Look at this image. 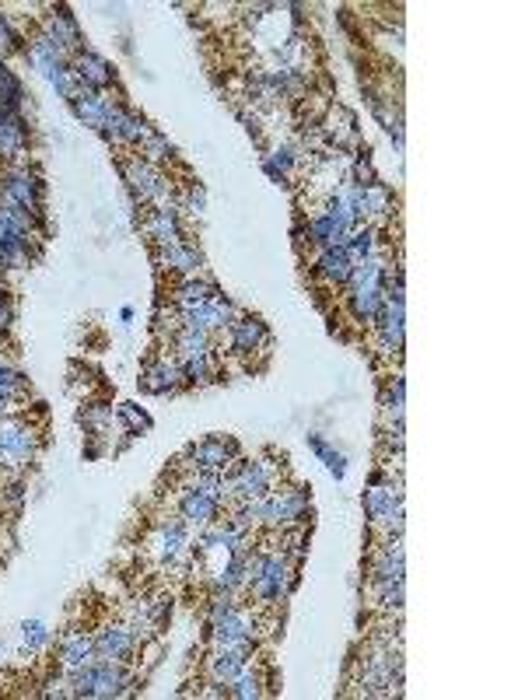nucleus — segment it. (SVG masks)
I'll return each instance as SVG.
<instances>
[{
	"label": "nucleus",
	"mask_w": 525,
	"mask_h": 700,
	"mask_svg": "<svg viewBox=\"0 0 525 700\" xmlns=\"http://www.w3.org/2000/svg\"><path fill=\"white\" fill-rule=\"evenodd\" d=\"M67 683L74 697L105 700V697H126L130 693V669L123 662H109V658H91V662L67 669Z\"/></svg>",
	"instance_id": "nucleus-1"
},
{
	"label": "nucleus",
	"mask_w": 525,
	"mask_h": 700,
	"mask_svg": "<svg viewBox=\"0 0 525 700\" xmlns=\"http://www.w3.org/2000/svg\"><path fill=\"white\" fill-rule=\"evenodd\" d=\"M42 445V431L25 417V413H4L0 417V466L25 469L35 462Z\"/></svg>",
	"instance_id": "nucleus-2"
},
{
	"label": "nucleus",
	"mask_w": 525,
	"mask_h": 700,
	"mask_svg": "<svg viewBox=\"0 0 525 700\" xmlns=\"http://www.w3.org/2000/svg\"><path fill=\"white\" fill-rule=\"evenodd\" d=\"M123 179L126 189H130L133 203L140 207H161V203H175V186L158 165H151L147 158L133 154V158L123 161Z\"/></svg>",
	"instance_id": "nucleus-3"
},
{
	"label": "nucleus",
	"mask_w": 525,
	"mask_h": 700,
	"mask_svg": "<svg viewBox=\"0 0 525 700\" xmlns=\"http://www.w3.org/2000/svg\"><path fill=\"white\" fill-rule=\"evenodd\" d=\"M0 200L14 203V207L28 210V214L42 217V200H46V186H42V175L35 168H28L25 161H14V165L0 168Z\"/></svg>",
	"instance_id": "nucleus-4"
},
{
	"label": "nucleus",
	"mask_w": 525,
	"mask_h": 700,
	"mask_svg": "<svg viewBox=\"0 0 525 700\" xmlns=\"http://www.w3.org/2000/svg\"><path fill=\"white\" fill-rule=\"evenodd\" d=\"M231 480V494L238 501H256V497H266L273 487H277L280 466L270 459H231V466L224 469Z\"/></svg>",
	"instance_id": "nucleus-5"
},
{
	"label": "nucleus",
	"mask_w": 525,
	"mask_h": 700,
	"mask_svg": "<svg viewBox=\"0 0 525 700\" xmlns=\"http://www.w3.org/2000/svg\"><path fill=\"white\" fill-rule=\"evenodd\" d=\"M235 455H238V445L231 438H203V441H196V445H189L179 462L186 466V473H193V469L224 473Z\"/></svg>",
	"instance_id": "nucleus-6"
},
{
	"label": "nucleus",
	"mask_w": 525,
	"mask_h": 700,
	"mask_svg": "<svg viewBox=\"0 0 525 700\" xmlns=\"http://www.w3.org/2000/svg\"><path fill=\"white\" fill-rule=\"evenodd\" d=\"M403 574H406L403 536H385L382 546H378V550L371 553V571H368L371 588L396 585V581H403Z\"/></svg>",
	"instance_id": "nucleus-7"
},
{
	"label": "nucleus",
	"mask_w": 525,
	"mask_h": 700,
	"mask_svg": "<svg viewBox=\"0 0 525 700\" xmlns=\"http://www.w3.org/2000/svg\"><path fill=\"white\" fill-rule=\"evenodd\" d=\"M217 336L228 340L231 354H238V357H249V354H256V350L270 347V329H266V322L259 319V315L238 312V319L228 326V333H217Z\"/></svg>",
	"instance_id": "nucleus-8"
},
{
	"label": "nucleus",
	"mask_w": 525,
	"mask_h": 700,
	"mask_svg": "<svg viewBox=\"0 0 525 700\" xmlns=\"http://www.w3.org/2000/svg\"><path fill=\"white\" fill-rule=\"evenodd\" d=\"M91 637H95V655L98 658H109V662H123V665L133 662L137 644H140V637L133 634L126 623H105V627H98Z\"/></svg>",
	"instance_id": "nucleus-9"
},
{
	"label": "nucleus",
	"mask_w": 525,
	"mask_h": 700,
	"mask_svg": "<svg viewBox=\"0 0 525 700\" xmlns=\"http://www.w3.org/2000/svg\"><path fill=\"white\" fill-rule=\"evenodd\" d=\"M175 511L186 518L189 529H203V525H210V522H217V518H221L224 504L217 501V497L203 494V490L193 487V483H182L179 497H175Z\"/></svg>",
	"instance_id": "nucleus-10"
},
{
	"label": "nucleus",
	"mask_w": 525,
	"mask_h": 700,
	"mask_svg": "<svg viewBox=\"0 0 525 700\" xmlns=\"http://www.w3.org/2000/svg\"><path fill=\"white\" fill-rule=\"evenodd\" d=\"M70 70L77 77V88H88V91H109L116 84V70L105 56H98L95 49H81V53L70 60Z\"/></svg>",
	"instance_id": "nucleus-11"
},
{
	"label": "nucleus",
	"mask_w": 525,
	"mask_h": 700,
	"mask_svg": "<svg viewBox=\"0 0 525 700\" xmlns=\"http://www.w3.org/2000/svg\"><path fill=\"white\" fill-rule=\"evenodd\" d=\"M144 235L154 245H175L182 242V214L175 203H161V207H147L144 214Z\"/></svg>",
	"instance_id": "nucleus-12"
},
{
	"label": "nucleus",
	"mask_w": 525,
	"mask_h": 700,
	"mask_svg": "<svg viewBox=\"0 0 525 700\" xmlns=\"http://www.w3.org/2000/svg\"><path fill=\"white\" fill-rule=\"evenodd\" d=\"M42 32L67 53V60H74L84 49V35H81V28H77V18L67 7H53V11L46 14V21H42Z\"/></svg>",
	"instance_id": "nucleus-13"
},
{
	"label": "nucleus",
	"mask_w": 525,
	"mask_h": 700,
	"mask_svg": "<svg viewBox=\"0 0 525 700\" xmlns=\"http://www.w3.org/2000/svg\"><path fill=\"white\" fill-rule=\"evenodd\" d=\"M28 144H32V130H28L25 116L0 109V161H4V165L21 161L28 151Z\"/></svg>",
	"instance_id": "nucleus-14"
},
{
	"label": "nucleus",
	"mask_w": 525,
	"mask_h": 700,
	"mask_svg": "<svg viewBox=\"0 0 525 700\" xmlns=\"http://www.w3.org/2000/svg\"><path fill=\"white\" fill-rule=\"evenodd\" d=\"M375 329H378V350H382V354H399V350H403V329H406V301L385 298Z\"/></svg>",
	"instance_id": "nucleus-15"
},
{
	"label": "nucleus",
	"mask_w": 525,
	"mask_h": 700,
	"mask_svg": "<svg viewBox=\"0 0 525 700\" xmlns=\"http://www.w3.org/2000/svg\"><path fill=\"white\" fill-rule=\"evenodd\" d=\"M140 385H144V392H151V396H172V392H179L182 389L179 361L168 354L154 357V361L140 371Z\"/></svg>",
	"instance_id": "nucleus-16"
},
{
	"label": "nucleus",
	"mask_w": 525,
	"mask_h": 700,
	"mask_svg": "<svg viewBox=\"0 0 525 700\" xmlns=\"http://www.w3.org/2000/svg\"><path fill=\"white\" fill-rule=\"evenodd\" d=\"M210 298H221V287H217L214 280L200 277V273H193V277H179L172 287V305L179 308V312L200 308L203 301H210Z\"/></svg>",
	"instance_id": "nucleus-17"
},
{
	"label": "nucleus",
	"mask_w": 525,
	"mask_h": 700,
	"mask_svg": "<svg viewBox=\"0 0 525 700\" xmlns=\"http://www.w3.org/2000/svg\"><path fill=\"white\" fill-rule=\"evenodd\" d=\"M158 270L179 273V277H193V273L203 270V252L196 245L175 242V245H161L158 249Z\"/></svg>",
	"instance_id": "nucleus-18"
},
{
	"label": "nucleus",
	"mask_w": 525,
	"mask_h": 700,
	"mask_svg": "<svg viewBox=\"0 0 525 700\" xmlns=\"http://www.w3.org/2000/svg\"><path fill=\"white\" fill-rule=\"evenodd\" d=\"M315 273H319L326 284L333 287H343L350 280V270H354V259L347 256L343 245H326V249L315 252Z\"/></svg>",
	"instance_id": "nucleus-19"
},
{
	"label": "nucleus",
	"mask_w": 525,
	"mask_h": 700,
	"mask_svg": "<svg viewBox=\"0 0 525 700\" xmlns=\"http://www.w3.org/2000/svg\"><path fill=\"white\" fill-rule=\"evenodd\" d=\"M382 305H385L382 287H350L347 291V308L354 315V322H361V326H375L378 315H382Z\"/></svg>",
	"instance_id": "nucleus-20"
},
{
	"label": "nucleus",
	"mask_w": 525,
	"mask_h": 700,
	"mask_svg": "<svg viewBox=\"0 0 525 700\" xmlns=\"http://www.w3.org/2000/svg\"><path fill=\"white\" fill-rule=\"evenodd\" d=\"M249 665V655H242V651L235 648H214L207 658H203V669H207V679H214V683H224L228 686L231 679L238 676V672Z\"/></svg>",
	"instance_id": "nucleus-21"
},
{
	"label": "nucleus",
	"mask_w": 525,
	"mask_h": 700,
	"mask_svg": "<svg viewBox=\"0 0 525 700\" xmlns=\"http://www.w3.org/2000/svg\"><path fill=\"white\" fill-rule=\"evenodd\" d=\"M56 655H60L63 669H77V665H84V662L95 658V637H91L88 630H67V634L60 637Z\"/></svg>",
	"instance_id": "nucleus-22"
},
{
	"label": "nucleus",
	"mask_w": 525,
	"mask_h": 700,
	"mask_svg": "<svg viewBox=\"0 0 525 700\" xmlns=\"http://www.w3.org/2000/svg\"><path fill=\"white\" fill-rule=\"evenodd\" d=\"M112 98L102 95V91H88V88H77V95L70 98V109H74V116L81 119L84 126H91V130H102L105 123V109H109Z\"/></svg>",
	"instance_id": "nucleus-23"
},
{
	"label": "nucleus",
	"mask_w": 525,
	"mask_h": 700,
	"mask_svg": "<svg viewBox=\"0 0 525 700\" xmlns=\"http://www.w3.org/2000/svg\"><path fill=\"white\" fill-rule=\"evenodd\" d=\"M168 350H175V357H207L214 354V336L210 333H200V329H179L168 343Z\"/></svg>",
	"instance_id": "nucleus-24"
},
{
	"label": "nucleus",
	"mask_w": 525,
	"mask_h": 700,
	"mask_svg": "<svg viewBox=\"0 0 525 700\" xmlns=\"http://www.w3.org/2000/svg\"><path fill=\"white\" fill-rule=\"evenodd\" d=\"M343 249H347V256L354 259V263L378 256V231H375V224H357V228L347 235V242H343Z\"/></svg>",
	"instance_id": "nucleus-25"
},
{
	"label": "nucleus",
	"mask_w": 525,
	"mask_h": 700,
	"mask_svg": "<svg viewBox=\"0 0 525 700\" xmlns=\"http://www.w3.org/2000/svg\"><path fill=\"white\" fill-rule=\"evenodd\" d=\"M175 361H179V357H175ZM179 371H182V385H207V382H214V378H217V354L182 357Z\"/></svg>",
	"instance_id": "nucleus-26"
},
{
	"label": "nucleus",
	"mask_w": 525,
	"mask_h": 700,
	"mask_svg": "<svg viewBox=\"0 0 525 700\" xmlns=\"http://www.w3.org/2000/svg\"><path fill=\"white\" fill-rule=\"evenodd\" d=\"M0 109L18 112L25 109V88H21V77L7 67V60H0Z\"/></svg>",
	"instance_id": "nucleus-27"
},
{
	"label": "nucleus",
	"mask_w": 525,
	"mask_h": 700,
	"mask_svg": "<svg viewBox=\"0 0 525 700\" xmlns=\"http://www.w3.org/2000/svg\"><path fill=\"white\" fill-rule=\"evenodd\" d=\"M263 693H266V679L259 676L252 665H245V669L228 683V697H235V700H256V697H263Z\"/></svg>",
	"instance_id": "nucleus-28"
},
{
	"label": "nucleus",
	"mask_w": 525,
	"mask_h": 700,
	"mask_svg": "<svg viewBox=\"0 0 525 700\" xmlns=\"http://www.w3.org/2000/svg\"><path fill=\"white\" fill-rule=\"evenodd\" d=\"M39 74L46 77L49 88H53L60 98H67V102L77 95V77H74V70H70V63H49V67H42Z\"/></svg>",
	"instance_id": "nucleus-29"
},
{
	"label": "nucleus",
	"mask_w": 525,
	"mask_h": 700,
	"mask_svg": "<svg viewBox=\"0 0 525 700\" xmlns=\"http://www.w3.org/2000/svg\"><path fill=\"white\" fill-rule=\"evenodd\" d=\"M361 200H364V221H368V217L392 214V193H389V186H382L378 179L361 189Z\"/></svg>",
	"instance_id": "nucleus-30"
},
{
	"label": "nucleus",
	"mask_w": 525,
	"mask_h": 700,
	"mask_svg": "<svg viewBox=\"0 0 525 700\" xmlns=\"http://www.w3.org/2000/svg\"><path fill=\"white\" fill-rule=\"evenodd\" d=\"M294 165H298V154H294V147H277V151H270L263 158V172L270 175L273 182H284L287 175L294 172Z\"/></svg>",
	"instance_id": "nucleus-31"
},
{
	"label": "nucleus",
	"mask_w": 525,
	"mask_h": 700,
	"mask_svg": "<svg viewBox=\"0 0 525 700\" xmlns=\"http://www.w3.org/2000/svg\"><path fill=\"white\" fill-rule=\"evenodd\" d=\"M403 403H406V382L396 375L389 382V389L382 392V413L389 424H403Z\"/></svg>",
	"instance_id": "nucleus-32"
},
{
	"label": "nucleus",
	"mask_w": 525,
	"mask_h": 700,
	"mask_svg": "<svg viewBox=\"0 0 525 700\" xmlns=\"http://www.w3.org/2000/svg\"><path fill=\"white\" fill-rule=\"evenodd\" d=\"M53 641V630H49L46 620H25L21 623V644H25L28 655H39L42 648H49Z\"/></svg>",
	"instance_id": "nucleus-33"
},
{
	"label": "nucleus",
	"mask_w": 525,
	"mask_h": 700,
	"mask_svg": "<svg viewBox=\"0 0 525 700\" xmlns=\"http://www.w3.org/2000/svg\"><path fill=\"white\" fill-rule=\"evenodd\" d=\"M238 606H242V602H238V595H231V592H210V599L203 602V620L214 623V620L228 616L231 609H238Z\"/></svg>",
	"instance_id": "nucleus-34"
},
{
	"label": "nucleus",
	"mask_w": 525,
	"mask_h": 700,
	"mask_svg": "<svg viewBox=\"0 0 525 700\" xmlns=\"http://www.w3.org/2000/svg\"><path fill=\"white\" fill-rule=\"evenodd\" d=\"M175 207L186 210L189 217H200L203 210H207V189H203L200 182H186V189H182V196L175 200Z\"/></svg>",
	"instance_id": "nucleus-35"
},
{
	"label": "nucleus",
	"mask_w": 525,
	"mask_h": 700,
	"mask_svg": "<svg viewBox=\"0 0 525 700\" xmlns=\"http://www.w3.org/2000/svg\"><path fill=\"white\" fill-rule=\"evenodd\" d=\"M14 53H25V42H21L18 28L11 25V18L0 11V60H7V56H14Z\"/></svg>",
	"instance_id": "nucleus-36"
},
{
	"label": "nucleus",
	"mask_w": 525,
	"mask_h": 700,
	"mask_svg": "<svg viewBox=\"0 0 525 700\" xmlns=\"http://www.w3.org/2000/svg\"><path fill=\"white\" fill-rule=\"evenodd\" d=\"M175 147L168 144V137H161V133H151V137L140 144V158H147L151 165H158V161H172Z\"/></svg>",
	"instance_id": "nucleus-37"
},
{
	"label": "nucleus",
	"mask_w": 525,
	"mask_h": 700,
	"mask_svg": "<svg viewBox=\"0 0 525 700\" xmlns=\"http://www.w3.org/2000/svg\"><path fill=\"white\" fill-rule=\"evenodd\" d=\"M375 592H378V609H382L385 616L403 613V581H396V585H382V588H375Z\"/></svg>",
	"instance_id": "nucleus-38"
},
{
	"label": "nucleus",
	"mask_w": 525,
	"mask_h": 700,
	"mask_svg": "<svg viewBox=\"0 0 525 700\" xmlns=\"http://www.w3.org/2000/svg\"><path fill=\"white\" fill-rule=\"evenodd\" d=\"M116 417L123 420L126 427H130V434H140V431H147L151 427V417H147L140 406H133V403H119L116 406Z\"/></svg>",
	"instance_id": "nucleus-39"
},
{
	"label": "nucleus",
	"mask_w": 525,
	"mask_h": 700,
	"mask_svg": "<svg viewBox=\"0 0 525 700\" xmlns=\"http://www.w3.org/2000/svg\"><path fill=\"white\" fill-rule=\"evenodd\" d=\"M0 501H7L11 508H21V504H25V483L21 480L4 483V487H0Z\"/></svg>",
	"instance_id": "nucleus-40"
},
{
	"label": "nucleus",
	"mask_w": 525,
	"mask_h": 700,
	"mask_svg": "<svg viewBox=\"0 0 525 700\" xmlns=\"http://www.w3.org/2000/svg\"><path fill=\"white\" fill-rule=\"evenodd\" d=\"M322 462H326V469L336 476V480H343V476H347V455L336 452V448H329V452L322 455Z\"/></svg>",
	"instance_id": "nucleus-41"
},
{
	"label": "nucleus",
	"mask_w": 525,
	"mask_h": 700,
	"mask_svg": "<svg viewBox=\"0 0 525 700\" xmlns=\"http://www.w3.org/2000/svg\"><path fill=\"white\" fill-rule=\"evenodd\" d=\"M308 448H312V452H315V455H319V459H322V455L329 452V441L322 438V434H308Z\"/></svg>",
	"instance_id": "nucleus-42"
},
{
	"label": "nucleus",
	"mask_w": 525,
	"mask_h": 700,
	"mask_svg": "<svg viewBox=\"0 0 525 700\" xmlns=\"http://www.w3.org/2000/svg\"><path fill=\"white\" fill-rule=\"evenodd\" d=\"M14 322V308H11V301H0V333H4L7 326Z\"/></svg>",
	"instance_id": "nucleus-43"
},
{
	"label": "nucleus",
	"mask_w": 525,
	"mask_h": 700,
	"mask_svg": "<svg viewBox=\"0 0 525 700\" xmlns=\"http://www.w3.org/2000/svg\"><path fill=\"white\" fill-rule=\"evenodd\" d=\"M0 658H4V648H0Z\"/></svg>",
	"instance_id": "nucleus-44"
}]
</instances>
